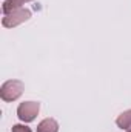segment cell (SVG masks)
Instances as JSON below:
<instances>
[{
  "mask_svg": "<svg viewBox=\"0 0 131 132\" xmlns=\"http://www.w3.org/2000/svg\"><path fill=\"white\" fill-rule=\"evenodd\" d=\"M25 91V85L20 80H8L2 85L0 88V98L3 101H14L20 98V95Z\"/></svg>",
  "mask_w": 131,
  "mask_h": 132,
  "instance_id": "cell-1",
  "label": "cell"
},
{
  "mask_svg": "<svg viewBox=\"0 0 131 132\" xmlns=\"http://www.w3.org/2000/svg\"><path fill=\"white\" fill-rule=\"evenodd\" d=\"M30 19H31V11L26 9V8H19V9H14L9 14H5L3 20H2V25L5 28H14V26L22 25L23 22H26Z\"/></svg>",
  "mask_w": 131,
  "mask_h": 132,
  "instance_id": "cell-2",
  "label": "cell"
},
{
  "mask_svg": "<svg viewBox=\"0 0 131 132\" xmlns=\"http://www.w3.org/2000/svg\"><path fill=\"white\" fill-rule=\"evenodd\" d=\"M39 111H40V104L37 101H23L17 108V117L23 123H31L35 120Z\"/></svg>",
  "mask_w": 131,
  "mask_h": 132,
  "instance_id": "cell-3",
  "label": "cell"
},
{
  "mask_svg": "<svg viewBox=\"0 0 131 132\" xmlns=\"http://www.w3.org/2000/svg\"><path fill=\"white\" fill-rule=\"evenodd\" d=\"M37 132H59V123L54 118H45L37 125Z\"/></svg>",
  "mask_w": 131,
  "mask_h": 132,
  "instance_id": "cell-4",
  "label": "cell"
},
{
  "mask_svg": "<svg viewBox=\"0 0 131 132\" xmlns=\"http://www.w3.org/2000/svg\"><path fill=\"white\" fill-rule=\"evenodd\" d=\"M116 125H117V128H120V129H123V131L131 129V109L123 111V112L117 117Z\"/></svg>",
  "mask_w": 131,
  "mask_h": 132,
  "instance_id": "cell-5",
  "label": "cell"
},
{
  "mask_svg": "<svg viewBox=\"0 0 131 132\" xmlns=\"http://www.w3.org/2000/svg\"><path fill=\"white\" fill-rule=\"evenodd\" d=\"M26 2H33V0H5V3H3V6H2L3 14H9V12H12L14 9L22 8Z\"/></svg>",
  "mask_w": 131,
  "mask_h": 132,
  "instance_id": "cell-6",
  "label": "cell"
},
{
  "mask_svg": "<svg viewBox=\"0 0 131 132\" xmlns=\"http://www.w3.org/2000/svg\"><path fill=\"white\" fill-rule=\"evenodd\" d=\"M12 132H33L28 126H25V125H14L12 126Z\"/></svg>",
  "mask_w": 131,
  "mask_h": 132,
  "instance_id": "cell-7",
  "label": "cell"
},
{
  "mask_svg": "<svg viewBox=\"0 0 131 132\" xmlns=\"http://www.w3.org/2000/svg\"><path fill=\"white\" fill-rule=\"evenodd\" d=\"M127 132H131V129H128V131H127Z\"/></svg>",
  "mask_w": 131,
  "mask_h": 132,
  "instance_id": "cell-8",
  "label": "cell"
}]
</instances>
